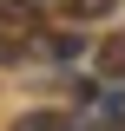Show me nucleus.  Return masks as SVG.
I'll list each match as a JSON object with an SVG mask.
<instances>
[{
  "label": "nucleus",
  "mask_w": 125,
  "mask_h": 131,
  "mask_svg": "<svg viewBox=\"0 0 125 131\" xmlns=\"http://www.w3.org/2000/svg\"><path fill=\"white\" fill-rule=\"evenodd\" d=\"M0 26H40V7H33V0H0Z\"/></svg>",
  "instance_id": "1"
},
{
  "label": "nucleus",
  "mask_w": 125,
  "mask_h": 131,
  "mask_svg": "<svg viewBox=\"0 0 125 131\" xmlns=\"http://www.w3.org/2000/svg\"><path fill=\"white\" fill-rule=\"evenodd\" d=\"M112 7H119V0H59V13H66V20H105Z\"/></svg>",
  "instance_id": "2"
},
{
  "label": "nucleus",
  "mask_w": 125,
  "mask_h": 131,
  "mask_svg": "<svg viewBox=\"0 0 125 131\" xmlns=\"http://www.w3.org/2000/svg\"><path fill=\"white\" fill-rule=\"evenodd\" d=\"M13 131H73V118H59V112H33V118H20Z\"/></svg>",
  "instance_id": "3"
},
{
  "label": "nucleus",
  "mask_w": 125,
  "mask_h": 131,
  "mask_svg": "<svg viewBox=\"0 0 125 131\" xmlns=\"http://www.w3.org/2000/svg\"><path fill=\"white\" fill-rule=\"evenodd\" d=\"M20 59H26V39H13V33L0 26V66H20Z\"/></svg>",
  "instance_id": "4"
}]
</instances>
